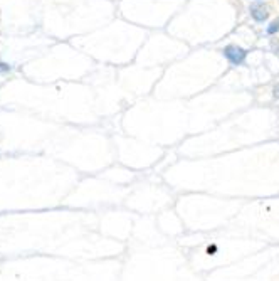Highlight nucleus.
<instances>
[{
  "label": "nucleus",
  "instance_id": "obj_5",
  "mask_svg": "<svg viewBox=\"0 0 279 281\" xmlns=\"http://www.w3.org/2000/svg\"><path fill=\"white\" fill-rule=\"evenodd\" d=\"M9 69V66L7 64H2V62H0V71H7Z\"/></svg>",
  "mask_w": 279,
  "mask_h": 281
},
{
  "label": "nucleus",
  "instance_id": "obj_2",
  "mask_svg": "<svg viewBox=\"0 0 279 281\" xmlns=\"http://www.w3.org/2000/svg\"><path fill=\"white\" fill-rule=\"evenodd\" d=\"M249 10H251V17L255 22H264L269 17V7L264 4H254Z\"/></svg>",
  "mask_w": 279,
  "mask_h": 281
},
{
  "label": "nucleus",
  "instance_id": "obj_3",
  "mask_svg": "<svg viewBox=\"0 0 279 281\" xmlns=\"http://www.w3.org/2000/svg\"><path fill=\"white\" fill-rule=\"evenodd\" d=\"M266 31H267V34H269V36H274V34H277L279 32V19L272 20L271 24H269V27L266 29Z\"/></svg>",
  "mask_w": 279,
  "mask_h": 281
},
{
  "label": "nucleus",
  "instance_id": "obj_1",
  "mask_svg": "<svg viewBox=\"0 0 279 281\" xmlns=\"http://www.w3.org/2000/svg\"><path fill=\"white\" fill-rule=\"evenodd\" d=\"M222 53L225 57H227V61L232 66H241L247 57V51L241 48V45H236V44L225 45V48L222 49Z\"/></svg>",
  "mask_w": 279,
  "mask_h": 281
},
{
  "label": "nucleus",
  "instance_id": "obj_4",
  "mask_svg": "<svg viewBox=\"0 0 279 281\" xmlns=\"http://www.w3.org/2000/svg\"><path fill=\"white\" fill-rule=\"evenodd\" d=\"M272 95H274V98H277V100H279V83L274 86V89H272Z\"/></svg>",
  "mask_w": 279,
  "mask_h": 281
}]
</instances>
